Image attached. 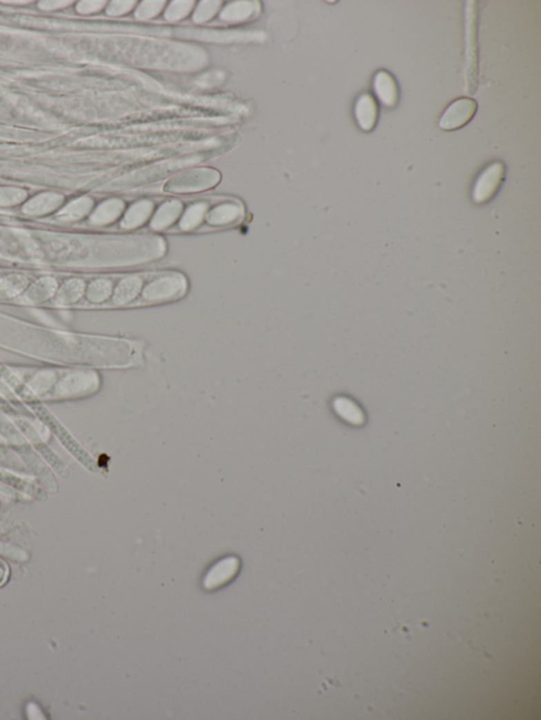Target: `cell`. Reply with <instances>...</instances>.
Instances as JSON below:
<instances>
[{
	"label": "cell",
	"mask_w": 541,
	"mask_h": 720,
	"mask_svg": "<svg viewBox=\"0 0 541 720\" xmlns=\"http://www.w3.org/2000/svg\"><path fill=\"white\" fill-rule=\"evenodd\" d=\"M188 290V280L180 272H162L143 286L141 298L146 303H161L182 297Z\"/></svg>",
	"instance_id": "cell-1"
},
{
	"label": "cell",
	"mask_w": 541,
	"mask_h": 720,
	"mask_svg": "<svg viewBox=\"0 0 541 720\" xmlns=\"http://www.w3.org/2000/svg\"><path fill=\"white\" fill-rule=\"evenodd\" d=\"M466 14H465V41H466V79L467 92L473 94L476 92L478 83V49H477V3H466Z\"/></svg>",
	"instance_id": "cell-2"
},
{
	"label": "cell",
	"mask_w": 541,
	"mask_h": 720,
	"mask_svg": "<svg viewBox=\"0 0 541 720\" xmlns=\"http://www.w3.org/2000/svg\"><path fill=\"white\" fill-rule=\"evenodd\" d=\"M220 181L218 171L213 169H195L174 177L164 186V190L175 194H190L210 190Z\"/></svg>",
	"instance_id": "cell-3"
},
{
	"label": "cell",
	"mask_w": 541,
	"mask_h": 720,
	"mask_svg": "<svg viewBox=\"0 0 541 720\" xmlns=\"http://www.w3.org/2000/svg\"><path fill=\"white\" fill-rule=\"evenodd\" d=\"M505 177V166L502 162L492 163L479 174L473 187V202L484 204L492 200L498 192Z\"/></svg>",
	"instance_id": "cell-4"
},
{
	"label": "cell",
	"mask_w": 541,
	"mask_h": 720,
	"mask_svg": "<svg viewBox=\"0 0 541 720\" xmlns=\"http://www.w3.org/2000/svg\"><path fill=\"white\" fill-rule=\"evenodd\" d=\"M478 110L477 101L473 99H455L447 107L439 119L440 129L445 131L457 130L469 124Z\"/></svg>",
	"instance_id": "cell-5"
},
{
	"label": "cell",
	"mask_w": 541,
	"mask_h": 720,
	"mask_svg": "<svg viewBox=\"0 0 541 720\" xmlns=\"http://www.w3.org/2000/svg\"><path fill=\"white\" fill-rule=\"evenodd\" d=\"M380 107L377 99L370 93H364L354 105V117L362 130L370 132L377 126Z\"/></svg>",
	"instance_id": "cell-6"
},
{
	"label": "cell",
	"mask_w": 541,
	"mask_h": 720,
	"mask_svg": "<svg viewBox=\"0 0 541 720\" xmlns=\"http://www.w3.org/2000/svg\"><path fill=\"white\" fill-rule=\"evenodd\" d=\"M373 90L379 101L387 108H395L399 104V85L391 72L381 70L375 73Z\"/></svg>",
	"instance_id": "cell-7"
},
{
	"label": "cell",
	"mask_w": 541,
	"mask_h": 720,
	"mask_svg": "<svg viewBox=\"0 0 541 720\" xmlns=\"http://www.w3.org/2000/svg\"><path fill=\"white\" fill-rule=\"evenodd\" d=\"M240 562L236 557H228L219 561L210 568L208 574L204 579V588L206 590L218 588L222 586L226 581L230 580L239 570Z\"/></svg>",
	"instance_id": "cell-8"
},
{
	"label": "cell",
	"mask_w": 541,
	"mask_h": 720,
	"mask_svg": "<svg viewBox=\"0 0 541 720\" xmlns=\"http://www.w3.org/2000/svg\"><path fill=\"white\" fill-rule=\"evenodd\" d=\"M144 278L140 275H131L123 278L115 288L113 303L117 306H127L137 299L142 293Z\"/></svg>",
	"instance_id": "cell-9"
},
{
	"label": "cell",
	"mask_w": 541,
	"mask_h": 720,
	"mask_svg": "<svg viewBox=\"0 0 541 720\" xmlns=\"http://www.w3.org/2000/svg\"><path fill=\"white\" fill-rule=\"evenodd\" d=\"M242 217V208L239 204L226 203L213 208L206 216V221L210 226H224L237 222Z\"/></svg>",
	"instance_id": "cell-10"
},
{
	"label": "cell",
	"mask_w": 541,
	"mask_h": 720,
	"mask_svg": "<svg viewBox=\"0 0 541 720\" xmlns=\"http://www.w3.org/2000/svg\"><path fill=\"white\" fill-rule=\"evenodd\" d=\"M183 205L180 201L170 200L157 210L151 220L150 228L154 230H162L172 226L182 212Z\"/></svg>",
	"instance_id": "cell-11"
},
{
	"label": "cell",
	"mask_w": 541,
	"mask_h": 720,
	"mask_svg": "<svg viewBox=\"0 0 541 720\" xmlns=\"http://www.w3.org/2000/svg\"><path fill=\"white\" fill-rule=\"evenodd\" d=\"M154 210V204L148 200H141L129 208L122 221V228L126 230L139 228L146 222Z\"/></svg>",
	"instance_id": "cell-12"
},
{
	"label": "cell",
	"mask_w": 541,
	"mask_h": 720,
	"mask_svg": "<svg viewBox=\"0 0 541 720\" xmlns=\"http://www.w3.org/2000/svg\"><path fill=\"white\" fill-rule=\"evenodd\" d=\"M123 210H124V202L117 200V199H113V200L103 203L97 208V212L93 214L91 221L99 226L108 224V223L117 220L122 214Z\"/></svg>",
	"instance_id": "cell-13"
},
{
	"label": "cell",
	"mask_w": 541,
	"mask_h": 720,
	"mask_svg": "<svg viewBox=\"0 0 541 720\" xmlns=\"http://www.w3.org/2000/svg\"><path fill=\"white\" fill-rule=\"evenodd\" d=\"M334 409L337 414L354 425H359L364 421V415L360 408L350 399L345 397H337L333 403Z\"/></svg>",
	"instance_id": "cell-14"
},
{
	"label": "cell",
	"mask_w": 541,
	"mask_h": 720,
	"mask_svg": "<svg viewBox=\"0 0 541 720\" xmlns=\"http://www.w3.org/2000/svg\"><path fill=\"white\" fill-rule=\"evenodd\" d=\"M208 204L202 202L197 203V204L190 206L188 210L185 212V214H183L182 219H181V230L188 232V230H193L197 226H200L203 218L206 217V212H208Z\"/></svg>",
	"instance_id": "cell-15"
},
{
	"label": "cell",
	"mask_w": 541,
	"mask_h": 720,
	"mask_svg": "<svg viewBox=\"0 0 541 720\" xmlns=\"http://www.w3.org/2000/svg\"><path fill=\"white\" fill-rule=\"evenodd\" d=\"M256 6L250 3H236L226 8L222 14V19L228 21H244L248 19L255 11Z\"/></svg>",
	"instance_id": "cell-16"
},
{
	"label": "cell",
	"mask_w": 541,
	"mask_h": 720,
	"mask_svg": "<svg viewBox=\"0 0 541 720\" xmlns=\"http://www.w3.org/2000/svg\"><path fill=\"white\" fill-rule=\"evenodd\" d=\"M112 283L109 280H97L91 286L89 297L92 301L103 302L110 297Z\"/></svg>",
	"instance_id": "cell-17"
},
{
	"label": "cell",
	"mask_w": 541,
	"mask_h": 720,
	"mask_svg": "<svg viewBox=\"0 0 541 720\" xmlns=\"http://www.w3.org/2000/svg\"><path fill=\"white\" fill-rule=\"evenodd\" d=\"M193 5V1H175L169 6L165 16L168 21H178L188 15V12L192 10Z\"/></svg>",
	"instance_id": "cell-18"
},
{
	"label": "cell",
	"mask_w": 541,
	"mask_h": 720,
	"mask_svg": "<svg viewBox=\"0 0 541 720\" xmlns=\"http://www.w3.org/2000/svg\"><path fill=\"white\" fill-rule=\"evenodd\" d=\"M91 206H92V201L89 200V199H81V200L72 203V204H71L69 208H67V210L63 212V214L67 219L79 218V217L88 212Z\"/></svg>",
	"instance_id": "cell-19"
},
{
	"label": "cell",
	"mask_w": 541,
	"mask_h": 720,
	"mask_svg": "<svg viewBox=\"0 0 541 720\" xmlns=\"http://www.w3.org/2000/svg\"><path fill=\"white\" fill-rule=\"evenodd\" d=\"M219 5L220 3L218 1H204L201 3L197 9L196 13L194 15V21L197 23H202V21H208L210 17L214 16L216 13L217 10L219 9Z\"/></svg>",
	"instance_id": "cell-20"
},
{
	"label": "cell",
	"mask_w": 541,
	"mask_h": 720,
	"mask_svg": "<svg viewBox=\"0 0 541 720\" xmlns=\"http://www.w3.org/2000/svg\"><path fill=\"white\" fill-rule=\"evenodd\" d=\"M163 5H165V3H163V1H146V3H143L139 7L138 11L135 14H137L138 19H151V17L156 16L162 10Z\"/></svg>",
	"instance_id": "cell-21"
},
{
	"label": "cell",
	"mask_w": 541,
	"mask_h": 720,
	"mask_svg": "<svg viewBox=\"0 0 541 720\" xmlns=\"http://www.w3.org/2000/svg\"><path fill=\"white\" fill-rule=\"evenodd\" d=\"M135 1H115L108 7V13L110 15H121L132 9Z\"/></svg>",
	"instance_id": "cell-22"
},
{
	"label": "cell",
	"mask_w": 541,
	"mask_h": 720,
	"mask_svg": "<svg viewBox=\"0 0 541 720\" xmlns=\"http://www.w3.org/2000/svg\"><path fill=\"white\" fill-rule=\"evenodd\" d=\"M103 5H104V3H101V1L81 3H79L77 10H79V12H81V13H91V12H95L97 11V10L101 9Z\"/></svg>",
	"instance_id": "cell-23"
},
{
	"label": "cell",
	"mask_w": 541,
	"mask_h": 720,
	"mask_svg": "<svg viewBox=\"0 0 541 720\" xmlns=\"http://www.w3.org/2000/svg\"><path fill=\"white\" fill-rule=\"evenodd\" d=\"M7 576L8 570L7 568H6V565H3V563H0V584L5 582Z\"/></svg>",
	"instance_id": "cell-24"
}]
</instances>
